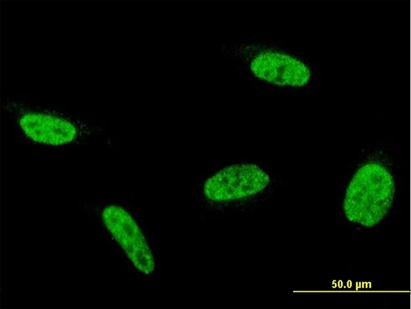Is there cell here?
<instances>
[{
	"label": "cell",
	"instance_id": "cell-1",
	"mask_svg": "<svg viewBox=\"0 0 411 309\" xmlns=\"http://www.w3.org/2000/svg\"><path fill=\"white\" fill-rule=\"evenodd\" d=\"M395 192L390 172L379 163H366L348 185L343 204L345 215L353 222L373 226L388 213Z\"/></svg>",
	"mask_w": 411,
	"mask_h": 309
},
{
	"label": "cell",
	"instance_id": "cell-2",
	"mask_svg": "<svg viewBox=\"0 0 411 309\" xmlns=\"http://www.w3.org/2000/svg\"><path fill=\"white\" fill-rule=\"evenodd\" d=\"M269 175L253 164H236L220 170L205 183L203 193L213 201L245 198L262 191L269 183Z\"/></svg>",
	"mask_w": 411,
	"mask_h": 309
},
{
	"label": "cell",
	"instance_id": "cell-3",
	"mask_svg": "<svg viewBox=\"0 0 411 309\" xmlns=\"http://www.w3.org/2000/svg\"><path fill=\"white\" fill-rule=\"evenodd\" d=\"M105 225L135 267L149 274L155 268L151 251L138 226L122 207L110 205L102 213Z\"/></svg>",
	"mask_w": 411,
	"mask_h": 309
},
{
	"label": "cell",
	"instance_id": "cell-4",
	"mask_svg": "<svg viewBox=\"0 0 411 309\" xmlns=\"http://www.w3.org/2000/svg\"><path fill=\"white\" fill-rule=\"evenodd\" d=\"M251 70L256 77L279 85L303 86L310 77V68L298 57L272 51L257 55Z\"/></svg>",
	"mask_w": 411,
	"mask_h": 309
},
{
	"label": "cell",
	"instance_id": "cell-5",
	"mask_svg": "<svg viewBox=\"0 0 411 309\" xmlns=\"http://www.w3.org/2000/svg\"><path fill=\"white\" fill-rule=\"evenodd\" d=\"M20 125L32 139L46 144L71 142L77 133L75 126L68 120L44 113H26L20 119Z\"/></svg>",
	"mask_w": 411,
	"mask_h": 309
}]
</instances>
